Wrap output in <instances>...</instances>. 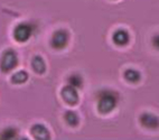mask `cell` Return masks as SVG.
Instances as JSON below:
<instances>
[{"label": "cell", "instance_id": "obj_8", "mask_svg": "<svg viewBox=\"0 0 159 140\" xmlns=\"http://www.w3.org/2000/svg\"><path fill=\"white\" fill-rule=\"evenodd\" d=\"M112 40L116 45L119 46H125L129 43L130 40V36H129V33L125 29H118L113 33V36H112Z\"/></svg>", "mask_w": 159, "mask_h": 140}, {"label": "cell", "instance_id": "obj_11", "mask_svg": "<svg viewBox=\"0 0 159 140\" xmlns=\"http://www.w3.org/2000/svg\"><path fill=\"white\" fill-rule=\"evenodd\" d=\"M28 80V74L25 71H19L17 73H15L11 77V82L14 84H23L26 81Z\"/></svg>", "mask_w": 159, "mask_h": 140}, {"label": "cell", "instance_id": "obj_15", "mask_svg": "<svg viewBox=\"0 0 159 140\" xmlns=\"http://www.w3.org/2000/svg\"><path fill=\"white\" fill-rule=\"evenodd\" d=\"M151 43H152L153 47L159 51V34H157V35H155V36H153L152 39H151Z\"/></svg>", "mask_w": 159, "mask_h": 140}, {"label": "cell", "instance_id": "obj_12", "mask_svg": "<svg viewBox=\"0 0 159 140\" xmlns=\"http://www.w3.org/2000/svg\"><path fill=\"white\" fill-rule=\"evenodd\" d=\"M17 134H18L17 129L9 127V128H6L0 133V139H16Z\"/></svg>", "mask_w": 159, "mask_h": 140}, {"label": "cell", "instance_id": "obj_13", "mask_svg": "<svg viewBox=\"0 0 159 140\" xmlns=\"http://www.w3.org/2000/svg\"><path fill=\"white\" fill-rule=\"evenodd\" d=\"M67 81H68V84H70V85L74 86V88H76V89L82 88V85H83L82 76L79 74H72L71 76H68Z\"/></svg>", "mask_w": 159, "mask_h": 140}, {"label": "cell", "instance_id": "obj_3", "mask_svg": "<svg viewBox=\"0 0 159 140\" xmlns=\"http://www.w3.org/2000/svg\"><path fill=\"white\" fill-rule=\"evenodd\" d=\"M33 34V27L29 24L21 23L14 29V38L19 43H25L30 38Z\"/></svg>", "mask_w": 159, "mask_h": 140}, {"label": "cell", "instance_id": "obj_4", "mask_svg": "<svg viewBox=\"0 0 159 140\" xmlns=\"http://www.w3.org/2000/svg\"><path fill=\"white\" fill-rule=\"evenodd\" d=\"M68 40H70V34L67 30L58 29L52 36L51 44L55 49H63L68 44Z\"/></svg>", "mask_w": 159, "mask_h": 140}, {"label": "cell", "instance_id": "obj_1", "mask_svg": "<svg viewBox=\"0 0 159 140\" xmlns=\"http://www.w3.org/2000/svg\"><path fill=\"white\" fill-rule=\"evenodd\" d=\"M119 100L118 93L112 90H102L98 94V110L102 115H108L114 110Z\"/></svg>", "mask_w": 159, "mask_h": 140}, {"label": "cell", "instance_id": "obj_2", "mask_svg": "<svg viewBox=\"0 0 159 140\" xmlns=\"http://www.w3.org/2000/svg\"><path fill=\"white\" fill-rule=\"evenodd\" d=\"M18 64V57L17 54L12 49H7L1 56L0 60V69L5 73L12 71Z\"/></svg>", "mask_w": 159, "mask_h": 140}, {"label": "cell", "instance_id": "obj_9", "mask_svg": "<svg viewBox=\"0 0 159 140\" xmlns=\"http://www.w3.org/2000/svg\"><path fill=\"white\" fill-rule=\"evenodd\" d=\"M31 66H33V69L35 70V72H37L38 74H43L46 70L45 61L43 60V57H40V56H35V57L33 58Z\"/></svg>", "mask_w": 159, "mask_h": 140}, {"label": "cell", "instance_id": "obj_6", "mask_svg": "<svg viewBox=\"0 0 159 140\" xmlns=\"http://www.w3.org/2000/svg\"><path fill=\"white\" fill-rule=\"evenodd\" d=\"M140 123L145 128L148 129H157L159 128V118L156 115H152V113H142L140 115Z\"/></svg>", "mask_w": 159, "mask_h": 140}, {"label": "cell", "instance_id": "obj_10", "mask_svg": "<svg viewBox=\"0 0 159 140\" xmlns=\"http://www.w3.org/2000/svg\"><path fill=\"white\" fill-rule=\"evenodd\" d=\"M125 79L128 82L130 83H137L139 82L140 79H141V75H140V73L137 70H132V69H129L127 70V71L125 72Z\"/></svg>", "mask_w": 159, "mask_h": 140}, {"label": "cell", "instance_id": "obj_5", "mask_svg": "<svg viewBox=\"0 0 159 140\" xmlns=\"http://www.w3.org/2000/svg\"><path fill=\"white\" fill-rule=\"evenodd\" d=\"M61 94H62L63 100L68 104H76L77 101H79V93H77L76 88H74L72 85H67L65 88H63Z\"/></svg>", "mask_w": 159, "mask_h": 140}, {"label": "cell", "instance_id": "obj_7", "mask_svg": "<svg viewBox=\"0 0 159 140\" xmlns=\"http://www.w3.org/2000/svg\"><path fill=\"white\" fill-rule=\"evenodd\" d=\"M31 134L35 139L38 140L49 139V131L44 124H40V123H37L31 127Z\"/></svg>", "mask_w": 159, "mask_h": 140}, {"label": "cell", "instance_id": "obj_14", "mask_svg": "<svg viewBox=\"0 0 159 140\" xmlns=\"http://www.w3.org/2000/svg\"><path fill=\"white\" fill-rule=\"evenodd\" d=\"M65 121L70 124V126H77V123H79L80 119H79V115L75 113L74 111H67L65 113Z\"/></svg>", "mask_w": 159, "mask_h": 140}]
</instances>
